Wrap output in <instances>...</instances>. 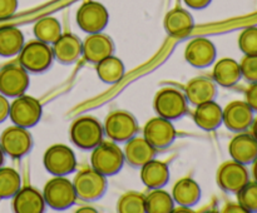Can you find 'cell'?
<instances>
[{"label":"cell","instance_id":"1","mask_svg":"<svg viewBox=\"0 0 257 213\" xmlns=\"http://www.w3.org/2000/svg\"><path fill=\"white\" fill-rule=\"evenodd\" d=\"M90 164L93 169L102 173L105 177L114 175L124 164V153L113 140H102L93 148Z\"/></svg>","mask_w":257,"mask_h":213},{"label":"cell","instance_id":"2","mask_svg":"<svg viewBox=\"0 0 257 213\" xmlns=\"http://www.w3.org/2000/svg\"><path fill=\"white\" fill-rule=\"evenodd\" d=\"M45 204L55 210H64L72 207L77 200L74 185L65 175H54L44 185L43 192Z\"/></svg>","mask_w":257,"mask_h":213},{"label":"cell","instance_id":"3","mask_svg":"<svg viewBox=\"0 0 257 213\" xmlns=\"http://www.w3.org/2000/svg\"><path fill=\"white\" fill-rule=\"evenodd\" d=\"M19 64L28 73H43L52 65L54 55L50 44L40 40H32L24 44L19 54Z\"/></svg>","mask_w":257,"mask_h":213},{"label":"cell","instance_id":"4","mask_svg":"<svg viewBox=\"0 0 257 213\" xmlns=\"http://www.w3.org/2000/svg\"><path fill=\"white\" fill-rule=\"evenodd\" d=\"M104 129L95 118L90 115L78 118L70 127V139L80 149H93L103 140Z\"/></svg>","mask_w":257,"mask_h":213},{"label":"cell","instance_id":"5","mask_svg":"<svg viewBox=\"0 0 257 213\" xmlns=\"http://www.w3.org/2000/svg\"><path fill=\"white\" fill-rule=\"evenodd\" d=\"M42 104L39 100L30 95H19L10 103L9 118L15 125L23 128H32L42 118Z\"/></svg>","mask_w":257,"mask_h":213},{"label":"cell","instance_id":"6","mask_svg":"<svg viewBox=\"0 0 257 213\" xmlns=\"http://www.w3.org/2000/svg\"><path fill=\"white\" fill-rule=\"evenodd\" d=\"M75 193L79 199L95 200L103 197L107 190V177L93 168L78 172L73 179Z\"/></svg>","mask_w":257,"mask_h":213},{"label":"cell","instance_id":"7","mask_svg":"<svg viewBox=\"0 0 257 213\" xmlns=\"http://www.w3.org/2000/svg\"><path fill=\"white\" fill-rule=\"evenodd\" d=\"M187 99L185 94L173 88H163L156 94L153 107L160 117L166 119H180L187 112Z\"/></svg>","mask_w":257,"mask_h":213},{"label":"cell","instance_id":"8","mask_svg":"<svg viewBox=\"0 0 257 213\" xmlns=\"http://www.w3.org/2000/svg\"><path fill=\"white\" fill-rule=\"evenodd\" d=\"M103 129L110 140L115 143H122L137 135L138 123L130 112L115 110L105 118Z\"/></svg>","mask_w":257,"mask_h":213},{"label":"cell","instance_id":"9","mask_svg":"<svg viewBox=\"0 0 257 213\" xmlns=\"http://www.w3.org/2000/svg\"><path fill=\"white\" fill-rule=\"evenodd\" d=\"M33 138L28 128L12 125L4 129L0 135V148L5 155L10 158H23L30 152Z\"/></svg>","mask_w":257,"mask_h":213},{"label":"cell","instance_id":"10","mask_svg":"<svg viewBox=\"0 0 257 213\" xmlns=\"http://www.w3.org/2000/svg\"><path fill=\"white\" fill-rule=\"evenodd\" d=\"M43 163L52 175H68L77 168V158L72 148L64 144L50 145L44 153Z\"/></svg>","mask_w":257,"mask_h":213},{"label":"cell","instance_id":"11","mask_svg":"<svg viewBox=\"0 0 257 213\" xmlns=\"http://www.w3.org/2000/svg\"><path fill=\"white\" fill-rule=\"evenodd\" d=\"M109 22V14L105 7L94 0L83 3L77 12L78 27L88 34L100 33Z\"/></svg>","mask_w":257,"mask_h":213},{"label":"cell","instance_id":"12","mask_svg":"<svg viewBox=\"0 0 257 213\" xmlns=\"http://www.w3.org/2000/svg\"><path fill=\"white\" fill-rule=\"evenodd\" d=\"M176 128L172 120L162 117H155L148 120L143 129V137L156 150H162L170 147L176 139Z\"/></svg>","mask_w":257,"mask_h":213},{"label":"cell","instance_id":"13","mask_svg":"<svg viewBox=\"0 0 257 213\" xmlns=\"http://www.w3.org/2000/svg\"><path fill=\"white\" fill-rule=\"evenodd\" d=\"M250 182V173L245 164L231 159L222 163L217 170V184L227 193H237Z\"/></svg>","mask_w":257,"mask_h":213},{"label":"cell","instance_id":"14","mask_svg":"<svg viewBox=\"0 0 257 213\" xmlns=\"http://www.w3.org/2000/svg\"><path fill=\"white\" fill-rule=\"evenodd\" d=\"M29 82V74L20 64H9L0 69V93L7 98H17L24 94Z\"/></svg>","mask_w":257,"mask_h":213},{"label":"cell","instance_id":"15","mask_svg":"<svg viewBox=\"0 0 257 213\" xmlns=\"http://www.w3.org/2000/svg\"><path fill=\"white\" fill-rule=\"evenodd\" d=\"M253 119L255 112L245 100H233L223 109V124L231 132H246L251 128Z\"/></svg>","mask_w":257,"mask_h":213},{"label":"cell","instance_id":"16","mask_svg":"<svg viewBox=\"0 0 257 213\" xmlns=\"http://www.w3.org/2000/svg\"><path fill=\"white\" fill-rule=\"evenodd\" d=\"M217 57L215 44L208 38H195L185 49V59L195 68H207L213 64Z\"/></svg>","mask_w":257,"mask_h":213},{"label":"cell","instance_id":"17","mask_svg":"<svg viewBox=\"0 0 257 213\" xmlns=\"http://www.w3.org/2000/svg\"><path fill=\"white\" fill-rule=\"evenodd\" d=\"M228 153L241 164H252L257 159V139L251 133H237L228 144Z\"/></svg>","mask_w":257,"mask_h":213},{"label":"cell","instance_id":"18","mask_svg":"<svg viewBox=\"0 0 257 213\" xmlns=\"http://www.w3.org/2000/svg\"><path fill=\"white\" fill-rule=\"evenodd\" d=\"M114 52L113 40L108 35L100 33L88 34L83 42V57L87 62L97 64L104 58L109 57Z\"/></svg>","mask_w":257,"mask_h":213},{"label":"cell","instance_id":"19","mask_svg":"<svg viewBox=\"0 0 257 213\" xmlns=\"http://www.w3.org/2000/svg\"><path fill=\"white\" fill-rule=\"evenodd\" d=\"M53 55L62 64H73L83 54V43L77 35L65 33L52 44Z\"/></svg>","mask_w":257,"mask_h":213},{"label":"cell","instance_id":"20","mask_svg":"<svg viewBox=\"0 0 257 213\" xmlns=\"http://www.w3.org/2000/svg\"><path fill=\"white\" fill-rule=\"evenodd\" d=\"M123 153H124V162L135 168H141L156 157L157 150L147 142L145 137L135 135L125 142Z\"/></svg>","mask_w":257,"mask_h":213},{"label":"cell","instance_id":"21","mask_svg":"<svg viewBox=\"0 0 257 213\" xmlns=\"http://www.w3.org/2000/svg\"><path fill=\"white\" fill-rule=\"evenodd\" d=\"M213 79L206 77H196L186 85L185 97L190 104L197 105L202 103L215 100L217 95V87Z\"/></svg>","mask_w":257,"mask_h":213},{"label":"cell","instance_id":"22","mask_svg":"<svg viewBox=\"0 0 257 213\" xmlns=\"http://www.w3.org/2000/svg\"><path fill=\"white\" fill-rule=\"evenodd\" d=\"M45 205L42 193L33 187H20L13 197V209L17 213H42Z\"/></svg>","mask_w":257,"mask_h":213},{"label":"cell","instance_id":"23","mask_svg":"<svg viewBox=\"0 0 257 213\" xmlns=\"http://www.w3.org/2000/svg\"><path fill=\"white\" fill-rule=\"evenodd\" d=\"M193 120L203 130H215L223 124V109L215 100L202 103L196 107Z\"/></svg>","mask_w":257,"mask_h":213},{"label":"cell","instance_id":"24","mask_svg":"<svg viewBox=\"0 0 257 213\" xmlns=\"http://www.w3.org/2000/svg\"><path fill=\"white\" fill-rule=\"evenodd\" d=\"M242 78L240 63L232 58H222L215 63L212 79L217 85L223 88H232Z\"/></svg>","mask_w":257,"mask_h":213},{"label":"cell","instance_id":"25","mask_svg":"<svg viewBox=\"0 0 257 213\" xmlns=\"http://www.w3.org/2000/svg\"><path fill=\"white\" fill-rule=\"evenodd\" d=\"M195 27L191 13L182 8H176L167 13L165 18V29L168 35L176 38H183L190 34Z\"/></svg>","mask_w":257,"mask_h":213},{"label":"cell","instance_id":"26","mask_svg":"<svg viewBox=\"0 0 257 213\" xmlns=\"http://www.w3.org/2000/svg\"><path fill=\"white\" fill-rule=\"evenodd\" d=\"M170 179V168L165 162L151 159L141 167V180L150 189L162 188Z\"/></svg>","mask_w":257,"mask_h":213},{"label":"cell","instance_id":"27","mask_svg":"<svg viewBox=\"0 0 257 213\" xmlns=\"http://www.w3.org/2000/svg\"><path fill=\"white\" fill-rule=\"evenodd\" d=\"M172 198L180 207H192L201 198L200 184L190 177L181 178L173 185Z\"/></svg>","mask_w":257,"mask_h":213},{"label":"cell","instance_id":"28","mask_svg":"<svg viewBox=\"0 0 257 213\" xmlns=\"http://www.w3.org/2000/svg\"><path fill=\"white\" fill-rule=\"evenodd\" d=\"M24 47V35L15 27L0 28V57L18 55Z\"/></svg>","mask_w":257,"mask_h":213},{"label":"cell","instance_id":"29","mask_svg":"<svg viewBox=\"0 0 257 213\" xmlns=\"http://www.w3.org/2000/svg\"><path fill=\"white\" fill-rule=\"evenodd\" d=\"M98 78L107 84H115L124 77L125 68L122 60L114 55L104 58L95 64Z\"/></svg>","mask_w":257,"mask_h":213},{"label":"cell","instance_id":"30","mask_svg":"<svg viewBox=\"0 0 257 213\" xmlns=\"http://www.w3.org/2000/svg\"><path fill=\"white\" fill-rule=\"evenodd\" d=\"M175 210L172 194L162 188L152 189L146 195V213H171Z\"/></svg>","mask_w":257,"mask_h":213},{"label":"cell","instance_id":"31","mask_svg":"<svg viewBox=\"0 0 257 213\" xmlns=\"http://www.w3.org/2000/svg\"><path fill=\"white\" fill-rule=\"evenodd\" d=\"M34 35L38 40L52 45L62 35V27L58 19L45 17L38 20L34 25Z\"/></svg>","mask_w":257,"mask_h":213},{"label":"cell","instance_id":"32","mask_svg":"<svg viewBox=\"0 0 257 213\" xmlns=\"http://www.w3.org/2000/svg\"><path fill=\"white\" fill-rule=\"evenodd\" d=\"M22 187V179L12 167H0V199L13 198Z\"/></svg>","mask_w":257,"mask_h":213},{"label":"cell","instance_id":"33","mask_svg":"<svg viewBox=\"0 0 257 213\" xmlns=\"http://www.w3.org/2000/svg\"><path fill=\"white\" fill-rule=\"evenodd\" d=\"M117 210L120 213H146V195L138 192H127L119 198Z\"/></svg>","mask_w":257,"mask_h":213},{"label":"cell","instance_id":"34","mask_svg":"<svg viewBox=\"0 0 257 213\" xmlns=\"http://www.w3.org/2000/svg\"><path fill=\"white\" fill-rule=\"evenodd\" d=\"M237 202L246 213H257V182H248L237 193Z\"/></svg>","mask_w":257,"mask_h":213},{"label":"cell","instance_id":"35","mask_svg":"<svg viewBox=\"0 0 257 213\" xmlns=\"http://www.w3.org/2000/svg\"><path fill=\"white\" fill-rule=\"evenodd\" d=\"M238 48L243 55H257V27H248L241 32Z\"/></svg>","mask_w":257,"mask_h":213},{"label":"cell","instance_id":"36","mask_svg":"<svg viewBox=\"0 0 257 213\" xmlns=\"http://www.w3.org/2000/svg\"><path fill=\"white\" fill-rule=\"evenodd\" d=\"M241 74L248 83L257 82V55H245L240 62Z\"/></svg>","mask_w":257,"mask_h":213},{"label":"cell","instance_id":"37","mask_svg":"<svg viewBox=\"0 0 257 213\" xmlns=\"http://www.w3.org/2000/svg\"><path fill=\"white\" fill-rule=\"evenodd\" d=\"M18 9V0H0V20L13 17Z\"/></svg>","mask_w":257,"mask_h":213},{"label":"cell","instance_id":"38","mask_svg":"<svg viewBox=\"0 0 257 213\" xmlns=\"http://www.w3.org/2000/svg\"><path fill=\"white\" fill-rule=\"evenodd\" d=\"M245 102L250 105L253 112L257 113V82L250 83V87L246 89Z\"/></svg>","mask_w":257,"mask_h":213},{"label":"cell","instance_id":"39","mask_svg":"<svg viewBox=\"0 0 257 213\" xmlns=\"http://www.w3.org/2000/svg\"><path fill=\"white\" fill-rule=\"evenodd\" d=\"M9 109L10 103L5 95L0 93V123L4 122L8 117H9Z\"/></svg>","mask_w":257,"mask_h":213},{"label":"cell","instance_id":"40","mask_svg":"<svg viewBox=\"0 0 257 213\" xmlns=\"http://www.w3.org/2000/svg\"><path fill=\"white\" fill-rule=\"evenodd\" d=\"M183 2H185V4L187 5L188 8H191V9L201 10L207 8L212 0H183Z\"/></svg>","mask_w":257,"mask_h":213},{"label":"cell","instance_id":"41","mask_svg":"<svg viewBox=\"0 0 257 213\" xmlns=\"http://www.w3.org/2000/svg\"><path fill=\"white\" fill-rule=\"evenodd\" d=\"M223 210H225V212H241V213H246L245 210H243V208L241 207L240 204H238V202L237 203H228V204L226 205V208Z\"/></svg>","mask_w":257,"mask_h":213},{"label":"cell","instance_id":"42","mask_svg":"<svg viewBox=\"0 0 257 213\" xmlns=\"http://www.w3.org/2000/svg\"><path fill=\"white\" fill-rule=\"evenodd\" d=\"M251 129H252V133H251V134L257 139V117H255L252 124H251Z\"/></svg>","mask_w":257,"mask_h":213},{"label":"cell","instance_id":"43","mask_svg":"<svg viewBox=\"0 0 257 213\" xmlns=\"http://www.w3.org/2000/svg\"><path fill=\"white\" fill-rule=\"evenodd\" d=\"M77 212H80V213H82V212H85V213H87V212L95 213V212H97V210H95L94 208H90V207H82V208H79V209H78Z\"/></svg>","mask_w":257,"mask_h":213},{"label":"cell","instance_id":"44","mask_svg":"<svg viewBox=\"0 0 257 213\" xmlns=\"http://www.w3.org/2000/svg\"><path fill=\"white\" fill-rule=\"evenodd\" d=\"M252 175H253V180L257 182V159L252 163Z\"/></svg>","mask_w":257,"mask_h":213},{"label":"cell","instance_id":"45","mask_svg":"<svg viewBox=\"0 0 257 213\" xmlns=\"http://www.w3.org/2000/svg\"><path fill=\"white\" fill-rule=\"evenodd\" d=\"M4 152L2 150V148H0V167L3 165V163H4Z\"/></svg>","mask_w":257,"mask_h":213}]
</instances>
